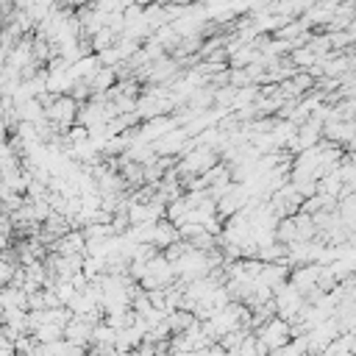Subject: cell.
Here are the masks:
<instances>
[{
  "label": "cell",
  "mask_w": 356,
  "mask_h": 356,
  "mask_svg": "<svg viewBox=\"0 0 356 356\" xmlns=\"http://www.w3.org/2000/svg\"><path fill=\"white\" fill-rule=\"evenodd\" d=\"M253 334L267 345V350H278V348H284V345L292 339L289 323H286L284 317H278V314H273L270 320H264Z\"/></svg>",
  "instance_id": "1"
},
{
  "label": "cell",
  "mask_w": 356,
  "mask_h": 356,
  "mask_svg": "<svg viewBox=\"0 0 356 356\" xmlns=\"http://www.w3.org/2000/svg\"><path fill=\"white\" fill-rule=\"evenodd\" d=\"M178 239H181V234H178V225H175L172 220L161 217V220H156V222H153L150 245H153L156 250H164V248H170V245H172V242H178Z\"/></svg>",
  "instance_id": "2"
}]
</instances>
